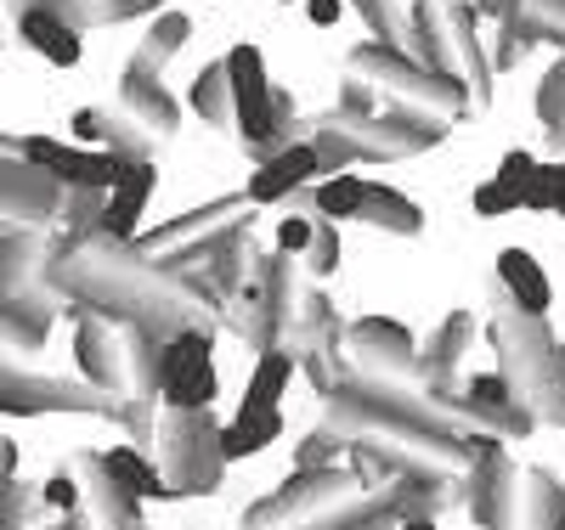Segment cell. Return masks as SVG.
<instances>
[{"label": "cell", "mask_w": 565, "mask_h": 530, "mask_svg": "<svg viewBox=\"0 0 565 530\" xmlns=\"http://www.w3.org/2000/svg\"><path fill=\"white\" fill-rule=\"evenodd\" d=\"M18 153L45 181H63V186H79V192H114L125 164H130L119 153H85V148H68V141H52V136H23Z\"/></svg>", "instance_id": "6da1fadb"}, {"label": "cell", "mask_w": 565, "mask_h": 530, "mask_svg": "<svg viewBox=\"0 0 565 530\" xmlns=\"http://www.w3.org/2000/svg\"><path fill=\"white\" fill-rule=\"evenodd\" d=\"M226 85H232V108H238V125L249 141H260L271 130V108H277V96L266 85V63L255 45H232L226 52Z\"/></svg>", "instance_id": "7a4b0ae2"}, {"label": "cell", "mask_w": 565, "mask_h": 530, "mask_svg": "<svg viewBox=\"0 0 565 530\" xmlns=\"http://www.w3.org/2000/svg\"><path fill=\"white\" fill-rule=\"evenodd\" d=\"M317 175H322V148L317 141H289V148H277L249 175V204H277V198H289L295 186H306Z\"/></svg>", "instance_id": "3957f363"}, {"label": "cell", "mask_w": 565, "mask_h": 530, "mask_svg": "<svg viewBox=\"0 0 565 530\" xmlns=\"http://www.w3.org/2000/svg\"><path fill=\"white\" fill-rule=\"evenodd\" d=\"M153 186H159V170H153L148 159H130L125 175H119V186L108 192V204H103V231H114V237H136L141 209H148V198H153Z\"/></svg>", "instance_id": "277c9868"}, {"label": "cell", "mask_w": 565, "mask_h": 530, "mask_svg": "<svg viewBox=\"0 0 565 530\" xmlns=\"http://www.w3.org/2000/svg\"><path fill=\"white\" fill-rule=\"evenodd\" d=\"M18 34H23L29 52H40L52 68H74V63H79V34H74V23H68L63 12H52V7H23V12H18Z\"/></svg>", "instance_id": "5b68a950"}, {"label": "cell", "mask_w": 565, "mask_h": 530, "mask_svg": "<svg viewBox=\"0 0 565 530\" xmlns=\"http://www.w3.org/2000/svg\"><path fill=\"white\" fill-rule=\"evenodd\" d=\"M498 277H503V288H509V300L521 305L526 316H543V311L554 305V288H548L543 266H537L526 249H503V255H498Z\"/></svg>", "instance_id": "8992f818"}, {"label": "cell", "mask_w": 565, "mask_h": 530, "mask_svg": "<svg viewBox=\"0 0 565 530\" xmlns=\"http://www.w3.org/2000/svg\"><path fill=\"white\" fill-rule=\"evenodd\" d=\"M215 441H221V457H226V463L260 457L271 441H282V412H238Z\"/></svg>", "instance_id": "52a82bcc"}, {"label": "cell", "mask_w": 565, "mask_h": 530, "mask_svg": "<svg viewBox=\"0 0 565 530\" xmlns=\"http://www.w3.org/2000/svg\"><path fill=\"white\" fill-rule=\"evenodd\" d=\"M103 474L114 479V486L125 491V497H136V502H153V497H164V479H159V468L141 457L136 446H108L103 452Z\"/></svg>", "instance_id": "ba28073f"}, {"label": "cell", "mask_w": 565, "mask_h": 530, "mask_svg": "<svg viewBox=\"0 0 565 530\" xmlns=\"http://www.w3.org/2000/svg\"><path fill=\"white\" fill-rule=\"evenodd\" d=\"M289 378H295V356L289 350H266L249 372V390H244V407L238 412H277L282 390H289Z\"/></svg>", "instance_id": "9c48e42d"}, {"label": "cell", "mask_w": 565, "mask_h": 530, "mask_svg": "<svg viewBox=\"0 0 565 530\" xmlns=\"http://www.w3.org/2000/svg\"><path fill=\"white\" fill-rule=\"evenodd\" d=\"M317 215H328V220H356V215H367V181L351 175V170H334V175L317 186Z\"/></svg>", "instance_id": "30bf717a"}, {"label": "cell", "mask_w": 565, "mask_h": 530, "mask_svg": "<svg viewBox=\"0 0 565 530\" xmlns=\"http://www.w3.org/2000/svg\"><path fill=\"white\" fill-rule=\"evenodd\" d=\"M204 361H210V339H204V333H175V339L159 350V390L181 383L186 372H199Z\"/></svg>", "instance_id": "8fae6325"}, {"label": "cell", "mask_w": 565, "mask_h": 530, "mask_svg": "<svg viewBox=\"0 0 565 530\" xmlns=\"http://www.w3.org/2000/svg\"><path fill=\"white\" fill-rule=\"evenodd\" d=\"M215 390H221L215 361H204L199 372H186L181 383H170V390H159V396H164V407H170V412H210Z\"/></svg>", "instance_id": "7c38bea8"}, {"label": "cell", "mask_w": 565, "mask_h": 530, "mask_svg": "<svg viewBox=\"0 0 565 530\" xmlns=\"http://www.w3.org/2000/svg\"><path fill=\"white\" fill-rule=\"evenodd\" d=\"M469 204H476V215H487V220L521 215V198H514L509 186H498V181H481V186H476V198H469Z\"/></svg>", "instance_id": "4fadbf2b"}, {"label": "cell", "mask_w": 565, "mask_h": 530, "mask_svg": "<svg viewBox=\"0 0 565 530\" xmlns=\"http://www.w3.org/2000/svg\"><path fill=\"white\" fill-rule=\"evenodd\" d=\"M532 175H537V159H532L526 148H514V153H503V164H498V175H492V181H498V186H509L514 198H521V186H526Z\"/></svg>", "instance_id": "5bb4252c"}, {"label": "cell", "mask_w": 565, "mask_h": 530, "mask_svg": "<svg viewBox=\"0 0 565 530\" xmlns=\"http://www.w3.org/2000/svg\"><path fill=\"white\" fill-rule=\"evenodd\" d=\"M277 249H282V255H306V249H311V220H306V215L282 220V226H277Z\"/></svg>", "instance_id": "9a60e30c"}, {"label": "cell", "mask_w": 565, "mask_h": 530, "mask_svg": "<svg viewBox=\"0 0 565 530\" xmlns=\"http://www.w3.org/2000/svg\"><path fill=\"white\" fill-rule=\"evenodd\" d=\"M521 209H532V215H554V186L543 181V170L521 186Z\"/></svg>", "instance_id": "2e32d148"}, {"label": "cell", "mask_w": 565, "mask_h": 530, "mask_svg": "<svg viewBox=\"0 0 565 530\" xmlns=\"http://www.w3.org/2000/svg\"><path fill=\"white\" fill-rule=\"evenodd\" d=\"M45 502H52V508H79V486L68 474H57L52 486H45Z\"/></svg>", "instance_id": "e0dca14e"}, {"label": "cell", "mask_w": 565, "mask_h": 530, "mask_svg": "<svg viewBox=\"0 0 565 530\" xmlns=\"http://www.w3.org/2000/svg\"><path fill=\"white\" fill-rule=\"evenodd\" d=\"M340 12H345L340 0H306V18H311L317 29H334V23H340Z\"/></svg>", "instance_id": "ac0fdd59"}, {"label": "cell", "mask_w": 565, "mask_h": 530, "mask_svg": "<svg viewBox=\"0 0 565 530\" xmlns=\"http://www.w3.org/2000/svg\"><path fill=\"white\" fill-rule=\"evenodd\" d=\"M537 170H543V181L554 186V204H559V198H565V164H537Z\"/></svg>", "instance_id": "d6986e66"}, {"label": "cell", "mask_w": 565, "mask_h": 530, "mask_svg": "<svg viewBox=\"0 0 565 530\" xmlns=\"http://www.w3.org/2000/svg\"><path fill=\"white\" fill-rule=\"evenodd\" d=\"M402 530H436V524H430V519H407Z\"/></svg>", "instance_id": "ffe728a7"}, {"label": "cell", "mask_w": 565, "mask_h": 530, "mask_svg": "<svg viewBox=\"0 0 565 530\" xmlns=\"http://www.w3.org/2000/svg\"><path fill=\"white\" fill-rule=\"evenodd\" d=\"M554 215H565V198H559V204H554Z\"/></svg>", "instance_id": "44dd1931"}, {"label": "cell", "mask_w": 565, "mask_h": 530, "mask_svg": "<svg viewBox=\"0 0 565 530\" xmlns=\"http://www.w3.org/2000/svg\"><path fill=\"white\" fill-rule=\"evenodd\" d=\"M277 7H295V0H277Z\"/></svg>", "instance_id": "7402d4cb"}]
</instances>
